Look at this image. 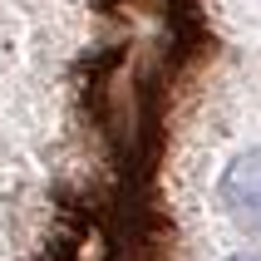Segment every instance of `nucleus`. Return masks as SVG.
Masks as SVG:
<instances>
[{"instance_id":"f03ea898","label":"nucleus","mask_w":261,"mask_h":261,"mask_svg":"<svg viewBox=\"0 0 261 261\" xmlns=\"http://www.w3.org/2000/svg\"><path fill=\"white\" fill-rule=\"evenodd\" d=\"M232 261H256V256H232Z\"/></svg>"},{"instance_id":"f257e3e1","label":"nucleus","mask_w":261,"mask_h":261,"mask_svg":"<svg viewBox=\"0 0 261 261\" xmlns=\"http://www.w3.org/2000/svg\"><path fill=\"white\" fill-rule=\"evenodd\" d=\"M217 197L237 227L261 237V148H247V153H237L227 163V173L217 182Z\"/></svg>"}]
</instances>
